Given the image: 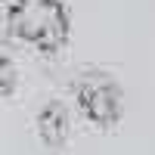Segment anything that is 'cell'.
I'll list each match as a JSON object with an SVG mask.
<instances>
[{"label": "cell", "mask_w": 155, "mask_h": 155, "mask_svg": "<svg viewBox=\"0 0 155 155\" xmlns=\"http://www.w3.org/2000/svg\"><path fill=\"white\" fill-rule=\"evenodd\" d=\"M74 96L96 127H112L121 118V90L106 71H84L74 81Z\"/></svg>", "instance_id": "2"}, {"label": "cell", "mask_w": 155, "mask_h": 155, "mask_svg": "<svg viewBox=\"0 0 155 155\" xmlns=\"http://www.w3.org/2000/svg\"><path fill=\"white\" fill-rule=\"evenodd\" d=\"M12 90H16V68H12V62L9 56L0 50V99L9 96Z\"/></svg>", "instance_id": "4"}, {"label": "cell", "mask_w": 155, "mask_h": 155, "mask_svg": "<svg viewBox=\"0 0 155 155\" xmlns=\"http://www.w3.org/2000/svg\"><path fill=\"white\" fill-rule=\"evenodd\" d=\"M9 37L53 53L68 41V9L65 0H12Z\"/></svg>", "instance_id": "1"}, {"label": "cell", "mask_w": 155, "mask_h": 155, "mask_svg": "<svg viewBox=\"0 0 155 155\" xmlns=\"http://www.w3.org/2000/svg\"><path fill=\"white\" fill-rule=\"evenodd\" d=\"M37 134L47 146H62L68 140V112L62 102H47L37 115Z\"/></svg>", "instance_id": "3"}, {"label": "cell", "mask_w": 155, "mask_h": 155, "mask_svg": "<svg viewBox=\"0 0 155 155\" xmlns=\"http://www.w3.org/2000/svg\"><path fill=\"white\" fill-rule=\"evenodd\" d=\"M9 12H12V0H0V41L9 37Z\"/></svg>", "instance_id": "5"}]
</instances>
